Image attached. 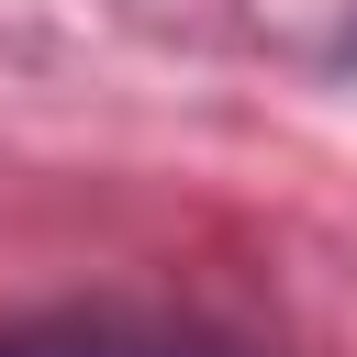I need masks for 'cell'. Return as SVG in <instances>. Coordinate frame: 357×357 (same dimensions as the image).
Masks as SVG:
<instances>
[{
  "label": "cell",
  "mask_w": 357,
  "mask_h": 357,
  "mask_svg": "<svg viewBox=\"0 0 357 357\" xmlns=\"http://www.w3.org/2000/svg\"><path fill=\"white\" fill-rule=\"evenodd\" d=\"M0 357H234L190 324H134V312H56V324H11Z\"/></svg>",
  "instance_id": "6da1fadb"
}]
</instances>
